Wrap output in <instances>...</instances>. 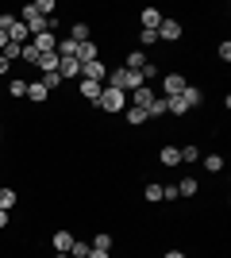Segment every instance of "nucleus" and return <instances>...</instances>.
Instances as JSON below:
<instances>
[{"label":"nucleus","instance_id":"1","mask_svg":"<svg viewBox=\"0 0 231 258\" xmlns=\"http://www.w3.org/2000/svg\"><path fill=\"white\" fill-rule=\"evenodd\" d=\"M108 89H120V93H127L131 97L139 85H146L143 74H135V70H127V66H120V70H108V81H104Z\"/></svg>","mask_w":231,"mask_h":258},{"label":"nucleus","instance_id":"2","mask_svg":"<svg viewBox=\"0 0 231 258\" xmlns=\"http://www.w3.org/2000/svg\"><path fill=\"white\" fill-rule=\"evenodd\" d=\"M20 23L31 31V39H35V35H43V31H54V20L39 16V12H35V4H27V8H23V20H20Z\"/></svg>","mask_w":231,"mask_h":258},{"label":"nucleus","instance_id":"3","mask_svg":"<svg viewBox=\"0 0 231 258\" xmlns=\"http://www.w3.org/2000/svg\"><path fill=\"white\" fill-rule=\"evenodd\" d=\"M100 108H104V112H108V116H116V112H123V108H127V93H120V89H100V100H97Z\"/></svg>","mask_w":231,"mask_h":258},{"label":"nucleus","instance_id":"4","mask_svg":"<svg viewBox=\"0 0 231 258\" xmlns=\"http://www.w3.org/2000/svg\"><path fill=\"white\" fill-rule=\"evenodd\" d=\"M185 35V27H181V20H174V16H162V23H158V43H177Z\"/></svg>","mask_w":231,"mask_h":258},{"label":"nucleus","instance_id":"5","mask_svg":"<svg viewBox=\"0 0 231 258\" xmlns=\"http://www.w3.org/2000/svg\"><path fill=\"white\" fill-rule=\"evenodd\" d=\"M185 85H189V81H185L181 74H166V77H162V97H166V100H170V97H181V93H185Z\"/></svg>","mask_w":231,"mask_h":258},{"label":"nucleus","instance_id":"6","mask_svg":"<svg viewBox=\"0 0 231 258\" xmlns=\"http://www.w3.org/2000/svg\"><path fill=\"white\" fill-rule=\"evenodd\" d=\"M81 77H85V81H97V85H104V81H108V66L100 62V58H97V62H85V66H81Z\"/></svg>","mask_w":231,"mask_h":258},{"label":"nucleus","instance_id":"7","mask_svg":"<svg viewBox=\"0 0 231 258\" xmlns=\"http://www.w3.org/2000/svg\"><path fill=\"white\" fill-rule=\"evenodd\" d=\"M154 97H158V93H154L150 85H139V89L131 93V100H127V104H131V108H143V112H146V108L154 104Z\"/></svg>","mask_w":231,"mask_h":258},{"label":"nucleus","instance_id":"8","mask_svg":"<svg viewBox=\"0 0 231 258\" xmlns=\"http://www.w3.org/2000/svg\"><path fill=\"white\" fill-rule=\"evenodd\" d=\"M73 58H77L81 66H85V62H97V58H100V46L93 43V39H89V43H77V54H73Z\"/></svg>","mask_w":231,"mask_h":258},{"label":"nucleus","instance_id":"9","mask_svg":"<svg viewBox=\"0 0 231 258\" xmlns=\"http://www.w3.org/2000/svg\"><path fill=\"white\" fill-rule=\"evenodd\" d=\"M58 77H62V81L81 77V62H77V58H58Z\"/></svg>","mask_w":231,"mask_h":258},{"label":"nucleus","instance_id":"10","mask_svg":"<svg viewBox=\"0 0 231 258\" xmlns=\"http://www.w3.org/2000/svg\"><path fill=\"white\" fill-rule=\"evenodd\" d=\"M100 89H104V85H97V81H85V77L77 81V93H81L89 104H97V100H100Z\"/></svg>","mask_w":231,"mask_h":258},{"label":"nucleus","instance_id":"11","mask_svg":"<svg viewBox=\"0 0 231 258\" xmlns=\"http://www.w3.org/2000/svg\"><path fill=\"white\" fill-rule=\"evenodd\" d=\"M31 46H35L39 54H50V50L58 46V39H54V31H43V35H35V39H31Z\"/></svg>","mask_w":231,"mask_h":258},{"label":"nucleus","instance_id":"12","mask_svg":"<svg viewBox=\"0 0 231 258\" xmlns=\"http://www.w3.org/2000/svg\"><path fill=\"white\" fill-rule=\"evenodd\" d=\"M8 39H12L16 46H27V43H31V31H27V27H23V23L16 20V23L8 27Z\"/></svg>","mask_w":231,"mask_h":258},{"label":"nucleus","instance_id":"13","mask_svg":"<svg viewBox=\"0 0 231 258\" xmlns=\"http://www.w3.org/2000/svg\"><path fill=\"white\" fill-rule=\"evenodd\" d=\"M139 20H143V31H158L162 12H158V8H143V12H139Z\"/></svg>","mask_w":231,"mask_h":258},{"label":"nucleus","instance_id":"14","mask_svg":"<svg viewBox=\"0 0 231 258\" xmlns=\"http://www.w3.org/2000/svg\"><path fill=\"white\" fill-rule=\"evenodd\" d=\"M69 247H73V231H54V254H69Z\"/></svg>","mask_w":231,"mask_h":258},{"label":"nucleus","instance_id":"15","mask_svg":"<svg viewBox=\"0 0 231 258\" xmlns=\"http://www.w3.org/2000/svg\"><path fill=\"white\" fill-rule=\"evenodd\" d=\"M146 62H150V58H146V50H127V58H123V66H127V70H135V74H139Z\"/></svg>","mask_w":231,"mask_h":258},{"label":"nucleus","instance_id":"16","mask_svg":"<svg viewBox=\"0 0 231 258\" xmlns=\"http://www.w3.org/2000/svg\"><path fill=\"white\" fill-rule=\"evenodd\" d=\"M181 100H185V108H189V112H193V108H197L200 100H204V93H200L197 85H185V93H181Z\"/></svg>","mask_w":231,"mask_h":258},{"label":"nucleus","instance_id":"17","mask_svg":"<svg viewBox=\"0 0 231 258\" xmlns=\"http://www.w3.org/2000/svg\"><path fill=\"white\" fill-rule=\"evenodd\" d=\"M69 39H73V43H89V39H93V27H89V23H73V27H69Z\"/></svg>","mask_w":231,"mask_h":258},{"label":"nucleus","instance_id":"18","mask_svg":"<svg viewBox=\"0 0 231 258\" xmlns=\"http://www.w3.org/2000/svg\"><path fill=\"white\" fill-rule=\"evenodd\" d=\"M112 243H116V239H112L108 231H97V235H93V243H89V247H93V250H108V254H112Z\"/></svg>","mask_w":231,"mask_h":258},{"label":"nucleus","instance_id":"19","mask_svg":"<svg viewBox=\"0 0 231 258\" xmlns=\"http://www.w3.org/2000/svg\"><path fill=\"white\" fill-rule=\"evenodd\" d=\"M39 70L43 74H58V54L50 50V54H39Z\"/></svg>","mask_w":231,"mask_h":258},{"label":"nucleus","instance_id":"20","mask_svg":"<svg viewBox=\"0 0 231 258\" xmlns=\"http://www.w3.org/2000/svg\"><path fill=\"white\" fill-rule=\"evenodd\" d=\"M197 177H181V181H177V197H197Z\"/></svg>","mask_w":231,"mask_h":258},{"label":"nucleus","instance_id":"21","mask_svg":"<svg viewBox=\"0 0 231 258\" xmlns=\"http://www.w3.org/2000/svg\"><path fill=\"white\" fill-rule=\"evenodd\" d=\"M46 97H50V93L43 89V81H31V85H27V100H35V104H43Z\"/></svg>","mask_w":231,"mask_h":258},{"label":"nucleus","instance_id":"22","mask_svg":"<svg viewBox=\"0 0 231 258\" xmlns=\"http://www.w3.org/2000/svg\"><path fill=\"white\" fill-rule=\"evenodd\" d=\"M16 201H20V197H16V189H0V212H12V208H16Z\"/></svg>","mask_w":231,"mask_h":258},{"label":"nucleus","instance_id":"23","mask_svg":"<svg viewBox=\"0 0 231 258\" xmlns=\"http://www.w3.org/2000/svg\"><path fill=\"white\" fill-rule=\"evenodd\" d=\"M123 116H127V123H131V127L146 123V112H143V108H123Z\"/></svg>","mask_w":231,"mask_h":258},{"label":"nucleus","instance_id":"24","mask_svg":"<svg viewBox=\"0 0 231 258\" xmlns=\"http://www.w3.org/2000/svg\"><path fill=\"white\" fill-rule=\"evenodd\" d=\"M200 162H204V170H208V173H220L223 170V158H220V154H204Z\"/></svg>","mask_w":231,"mask_h":258},{"label":"nucleus","instance_id":"25","mask_svg":"<svg viewBox=\"0 0 231 258\" xmlns=\"http://www.w3.org/2000/svg\"><path fill=\"white\" fill-rule=\"evenodd\" d=\"M177 154H181V162H189V166H193V162H200V151L193 147V143H189V147H177Z\"/></svg>","mask_w":231,"mask_h":258},{"label":"nucleus","instance_id":"26","mask_svg":"<svg viewBox=\"0 0 231 258\" xmlns=\"http://www.w3.org/2000/svg\"><path fill=\"white\" fill-rule=\"evenodd\" d=\"M146 46H158V31H139V50Z\"/></svg>","mask_w":231,"mask_h":258},{"label":"nucleus","instance_id":"27","mask_svg":"<svg viewBox=\"0 0 231 258\" xmlns=\"http://www.w3.org/2000/svg\"><path fill=\"white\" fill-rule=\"evenodd\" d=\"M177 162H181L177 147H162V166H177Z\"/></svg>","mask_w":231,"mask_h":258},{"label":"nucleus","instance_id":"28","mask_svg":"<svg viewBox=\"0 0 231 258\" xmlns=\"http://www.w3.org/2000/svg\"><path fill=\"white\" fill-rule=\"evenodd\" d=\"M89 243H81V239H73V247H69V258H89Z\"/></svg>","mask_w":231,"mask_h":258},{"label":"nucleus","instance_id":"29","mask_svg":"<svg viewBox=\"0 0 231 258\" xmlns=\"http://www.w3.org/2000/svg\"><path fill=\"white\" fill-rule=\"evenodd\" d=\"M8 93H12L16 100H20V97H27V81H20V77H16V81H8Z\"/></svg>","mask_w":231,"mask_h":258},{"label":"nucleus","instance_id":"30","mask_svg":"<svg viewBox=\"0 0 231 258\" xmlns=\"http://www.w3.org/2000/svg\"><path fill=\"white\" fill-rule=\"evenodd\" d=\"M39 81H43V89H46V93H54V89L62 85V77H58V74H43Z\"/></svg>","mask_w":231,"mask_h":258},{"label":"nucleus","instance_id":"31","mask_svg":"<svg viewBox=\"0 0 231 258\" xmlns=\"http://www.w3.org/2000/svg\"><path fill=\"white\" fill-rule=\"evenodd\" d=\"M20 58H23V62H27V66H39V50H35L31 43H27V46H23V50H20Z\"/></svg>","mask_w":231,"mask_h":258},{"label":"nucleus","instance_id":"32","mask_svg":"<svg viewBox=\"0 0 231 258\" xmlns=\"http://www.w3.org/2000/svg\"><path fill=\"white\" fill-rule=\"evenodd\" d=\"M143 197L150 201V205H158V201H162V185H154V181H150V185H146V193H143Z\"/></svg>","mask_w":231,"mask_h":258},{"label":"nucleus","instance_id":"33","mask_svg":"<svg viewBox=\"0 0 231 258\" xmlns=\"http://www.w3.org/2000/svg\"><path fill=\"white\" fill-rule=\"evenodd\" d=\"M139 74H143V81H150V77H162V66H154V62H146L143 70H139Z\"/></svg>","mask_w":231,"mask_h":258},{"label":"nucleus","instance_id":"34","mask_svg":"<svg viewBox=\"0 0 231 258\" xmlns=\"http://www.w3.org/2000/svg\"><path fill=\"white\" fill-rule=\"evenodd\" d=\"M20 50H23V46H16V43H12V39H8V46H4V50H0V54H4L8 62H16V58H20Z\"/></svg>","mask_w":231,"mask_h":258},{"label":"nucleus","instance_id":"35","mask_svg":"<svg viewBox=\"0 0 231 258\" xmlns=\"http://www.w3.org/2000/svg\"><path fill=\"white\" fill-rule=\"evenodd\" d=\"M12 23H16V16H12V12H4V16H0V31L8 35V27H12Z\"/></svg>","mask_w":231,"mask_h":258},{"label":"nucleus","instance_id":"36","mask_svg":"<svg viewBox=\"0 0 231 258\" xmlns=\"http://www.w3.org/2000/svg\"><path fill=\"white\" fill-rule=\"evenodd\" d=\"M162 201H177V185H162Z\"/></svg>","mask_w":231,"mask_h":258},{"label":"nucleus","instance_id":"37","mask_svg":"<svg viewBox=\"0 0 231 258\" xmlns=\"http://www.w3.org/2000/svg\"><path fill=\"white\" fill-rule=\"evenodd\" d=\"M216 54H220V62H227V58H231V43H220V46H216Z\"/></svg>","mask_w":231,"mask_h":258},{"label":"nucleus","instance_id":"38","mask_svg":"<svg viewBox=\"0 0 231 258\" xmlns=\"http://www.w3.org/2000/svg\"><path fill=\"white\" fill-rule=\"evenodd\" d=\"M8 70H12V62H8V58H4V54H0V77L8 74Z\"/></svg>","mask_w":231,"mask_h":258},{"label":"nucleus","instance_id":"39","mask_svg":"<svg viewBox=\"0 0 231 258\" xmlns=\"http://www.w3.org/2000/svg\"><path fill=\"white\" fill-rule=\"evenodd\" d=\"M89 258H112L108 250H89Z\"/></svg>","mask_w":231,"mask_h":258},{"label":"nucleus","instance_id":"40","mask_svg":"<svg viewBox=\"0 0 231 258\" xmlns=\"http://www.w3.org/2000/svg\"><path fill=\"white\" fill-rule=\"evenodd\" d=\"M162 258H185V250H166Z\"/></svg>","mask_w":231,"mask_h":258},{"label":"nucleus","instance_id":"41","mask_svg":"<svg viewBox=\"0 0 231 258\" xmlns=\"http://www.w3.org/2000/svg\"><path fill=\"white\" fill-rule=\"evenodd\" d=\"M4 46H8V35H4V31H0V50H4Z\"/></svg>","mask_w":231,"mask_h":258},{"label":"nucleus","instance_id":"42","mask_svg":"<svg viewBox=\"0 0 231 258\" xmlns=\"http://www.w3.org/2000/svg\"><path fill=\"white\" fill-rule=\"evenodd\" d=\"M0 227H8V212H0Z\"/></svg>","mask_w":231,"mask_h":258},{"label":"nucleus","instance_id":"43","mask_svg":"<svg viewBox=\"0 0 231 258\" xmlns=\"http://www.w3.org/2000/svg\"><path fill=\"white\" fill-rule=\"evenodd\" d=\"M54 258H69V254H54Z\"/></svg>","mask_w":231,"mask_h":258},{"label":"nucleus","instance_id":"44","mask_svg":"<svg viewBox=\"0 0 231 258\" xmlns=\"http://www.w3.org/2000/svg\"><path fill=\"white\" fill-rule=\"evenodd\" d=\"M0 135H4V131H0Z\"/></svg>","mask_w":231,"mask_h":258}]
</instances>
